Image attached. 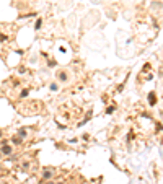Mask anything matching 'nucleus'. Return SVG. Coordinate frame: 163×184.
Segmentation results:
<instances>
[{
    "label": "nucleus",
    "instance_id": "obj_1",
    "mask_svg": "<svg viewBox=\"0 0 163 184\" xmlns=\"http://www.w3.org/2000/svg\"><path fill=\"white\" fill-rule=\"evenodd\" d=\"M0 152H2V155H12V147H10V145H7L3 142V145H2V150H0Z\"/></svg>",
    "mask_w": 163,
    "mask_h": 184
},
{
    "label": "nucleus",
    "instance_id": "obj_2",
    "mask_svg": "<svg viewBox=\"0 0 163 184\" xmlns=\"http://www.w3.org/2000/svg\"><path fill=\"white\" fill-rule=\"evenodd\" d=\"M148 104H150V106H155V104H157V96H155V93H153V91H150V93H148Z\"/></svg>",
    "mask_w": 163,
    "mask_h": 184
},
{
    "label": "nucleus",
    "instance_id": "obj_3",
    "mask_svg": "<svg viewBox=\"0 0 163 184\" xmlns=\"http://www.w3.org/2000/svg\"><path fill=\"white\" fill-rule=\"evenodd\" d=\"M57 78L59 80H60V82H67V78H69V75H67V72H59V73H57Z\"/></svg>",
    "mask_w": 163,
    "mask_h": 184
},
{
    "label": "nucleus",
    "instance_id": "obj_4",
    "mask_svg": "<svg viewBox=\"0 0 163 184\" xmlns=\"http://www.w3.org/2000/svg\"><path fill=\"white\" fill-rule=\"evenodd\" d=\"M43 178H44V179H51V178H52V171H51V169H44Z\"/></svg>",
    "mask_w": 163,
    "mask_h": 184
},
{
    "label": "nucleus",
    "instance_id": "obj_5",
    "mask_svg": "<svg viewBox=\"0 0 163 184\" xmlns=\"http://www.w3.org/2000/svg\"><path fill=\"white\" fill-rule=\"evenodd\" d=\"M12 142H13L15 145H20L21 142H23V138L20 137V135H15V137H12Z\"/></svg>",
    "mask_w": 163,
    "mask_h": 184
},
{
    "label": "nucleus",
    "instance_id": "obj_6",
    "mask_svg": "<svg viewBox=\"0 0 163 184\" xmlns=\"http://www.w3.org/2000/svg\"><path fill=\"white\" fill-rule=\"evenodd\" d=\"M18 135H20L21 138H25V137H26V129H20V130H18Z\"/></svg>",
    "mask_w": 163,
    "mask_h": 184
},
{
    "label": "nucleus",
    "instance_id": "obj_7",
    "mask_svg": "<svg viewBox=\"0 0 163 184\" xmlns=\"http://www.w3.org/2000/svg\"><path fill=\"white\" fill-rule=\"evenodd\" d=\"M28 94H29V90H23L20 96H21V98H25V96H28Z\"/></svg>",
    "mask_w": 163,
    "mask_h": 184
},
{
    "label": "nucleus",
    "instance_id": "obj_8",
    "mask_svg": "<svg viewBox=\"0 0 163 184\" xmlns=\"http://www.w3.org/2000/svg\"><path fill=\"white\" fill-rule=\"evenodd\" d=\"M41 24H43V20H41V18H39V20L36 21V29H39V28H41Z\"/></svg>",
    "mask_w": 163,
    "mask_h": 184
},
{
    "label": "nucleus",
    "instance_id": "obj_9",
    "mask_svg": "<svg viewBox=\"0 0 163 184\" xmlns=\"http://www.w3.org/2000/svg\"><path fill=\"white\" fill-rule=\"evenodd\" d=\"M52 90H54V91L57 90V85H55V83H52V85H51V91H52Z\"/></svg>",
    "mask_w": 163,
    "mask_h": 184
},
{
    "label": "nucleus",
    "instance_id": "obj_10",
    "mask_svg": "<svg viewBox=\"0 0 163 184\" xmlns=\"http://www.w3.org/2000/svg\"><path fill=\"white\" fill-rule=\"evenodd\" d=\"M0 41H7V36L2 34V33H0Z\"/></svg>",
    "mask_w": 163,
    "mask_h": 184
},
{
    "label": "nucleus",
    "instance_id": "obj_11",
    "mask_svg": "<svg viewBox=\"0 0 163 184\" xmlns=\"http://www.w3.org/2000/svg\"><path fill=\"white\" fill-rule=\"evenodd\" d=\"M46 184H55V183H52V181H47V183Z\"/></svg>",
    "mask_w": 163,
    "mask_h": 184
},
{
    "label": "nucleus",
    "instance_id": "obj_12",
    "mask_svg": "<svg viewBox=\"0 0 163 184\" xmlns=\"http://www.w3.org/2000/svg\"><path fill=\"white\" fill-rule=\"evenodd\" d=\"M2 135H3V132H2V130H0V138H2Z\"/></svg>",
    "mask_w": 163,
    "mask_h": 184
},
{
    "label": "nucleus",
    "instance_id": "obj_13",
    "mask_svg": "<svg viewBox=\"0 0 163 184\" xmlns=\"http://www.w3.org/2000/svg\"><path fill=\"white\" fill-rule=\"evenodd\" d=\"M55 184H67V183H55Z\"/></svg>",
    "mask_w": 163,
    "mask_h": 184
},
{
    "label": "nucleus",
    "instance_id": "obj_14",
    "mask_svg": "<svg viewBox=\"0 0 163 184\" xmlns=\"http://www.w3.org/2000/svg\"><path fill=\"white\" fill-rule=\"evenodd\" d=\"M0 158H2V152H0Z\"/></svg>",
    "mask_w": 163,
    "mask_h": 184
}]
</instances>
